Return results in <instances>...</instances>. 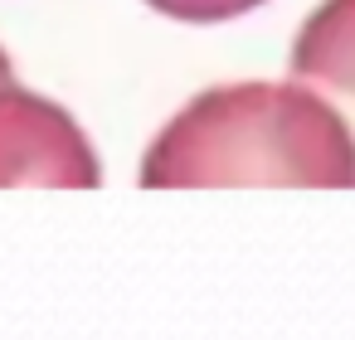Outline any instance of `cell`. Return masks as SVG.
Returning a JSON list of instances; mask_svg holds the SVG:
<instances>
[{
  "instance_id": "obj_4",
  "label": "cell",
  "mask_w": 355,
  "mask_h": 340,
  "mask_svg": "<svg viewBox=\"0 0 355 340\" xmlns=\"http://www.w3.org/2000/svg\"><path fill=\"white\" fill-rule=\"evenodd\" d=\"M151 10L171 15V20H190V25H214V20H234L263 0H146Z\"/></svg>"
},
{
  "instance_id": "obj_5",
  "label": "cell",
  "mask_w": 355,
  "mask_h": 340,
  "mask_svg": "<svg viewBox=\"0 0 355 340\" xmlns=\"http://www.w3.org/2000/svg\"><path fill=\"white\" fill-rule=\"evenodd\" d=\"M0 83H10V59H6V49H0Z\"/></svg>"
},
{
  "instance_id": "obj_2",
  "label": "cell",
  "mask_w": 355,
  "mask_h": 340,
  "mask_svg": "<svg viewBox=\"0 0 355 340\" xmlns=\"http://www.w3.org/2000/svg\"><path fill=\"white\" fill-rule=\"evenodd\" d=\"M83 127L40 93L0 83V185H98Z\"/></svg>"
},
{
  "instance_id": "obj_3",
  "label": "cell",
  "mask_w": 355,
  "mask_h": 340,
  "mask_svg": "<svg viewBox=\"0 0 355 340\" xmlns=\"http://www.w3.org/2000/svg\"><path fill=\"white\" fill-rule=\"evenodd\" d=\"M297 83H311L355 122V0H326L292 44Z\"/></svg>"
},
{
  "instance_id": "obj_1",
  "label": "cell",
  "mask_w": 355,
  "mask_h": 340,
  "mask_svg": "<svg viewBox=\"0 0 355 340\" xmlns=\"http://www.w3.org/2000/svg\"><path fill=\"white\" fill-rule=\"evenodd\" d=\"M141 185H355L350 122L311 83H234L166 122Z\"/></svg>"
}]
</instances>
